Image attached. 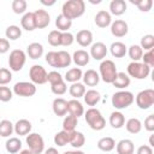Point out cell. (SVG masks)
Segmentation results:
<instances>
[{
    "label": "cell",
    "mask_w": 154,
    "mask_h": 154,
    "mask_svg": "<svg viewBox=\"0 0 154 154\" xmlns=\"http://www.w3.org/2000/svg\"><path fill=\"white\" fill-rule=\"evenodd\" d=\"M26 54L30 59H38L43 54V46L38 42H32L26 47Z\"/></svg>",
    "instance_id": "cell-24"
},
{
    "label": "cell",
    "mask_w": 154,
    "mask_h": 154,
    "mask_svg": "<svg viewBox=\"0 0 154 154\" xmlns=\"http://www.w3.org/2000/svg\"><path fill=\"white\" fill-rule=\"evenodd\" d=\"M128 76L135 79H144L150 73V67L141 61H131L128 65Z\"/></svg>",
    "instance_id": "cell-5"
},
{
    "label": "cell",
    "mask_w": 154,
    "mask_h": 154,
    "mask_svg": "<svg viewBox=\"0 0 154 154\" xmlns=\"http://www.w3.org/2000/svg\"><path fill=\"white\" fill-rule=\"evenodd\" d=\"M97 148L102 152H111L116 148V141L109 136L102 137L97 141Z\"/></svg>",
    "instance_id": "cell-32"
},
{
    "label": "cell",
    "mask_w": 154,
    "mask_h": 154,
    "mask_svg": "<svg viewBox=\"0 0 154 154\" xmlns=\"http://www.w3.org/2000/svg\"><path fill=\"white\" fill-rule=\"evenodd\" d=\"M83 99H84V102L88 105V106H95L100 100H101V95L97 90L95 89H89L84 93L83 95Z\"/></svg>",
    "instance_id": "cell-28"
},
{
    "label": "cell",
    "mask_w": 154,
    "mask_h": 154,
    "mask_svg": "<svg viewBox=\"0 0 154 154\" xmlns=\"http://www.w3.org/2000/svg\"><path fill=\"white\" fill-rule=\"evenodd\" d=\"M35 14V23H36V29H45L48 26L51 22L49 13L46 10H36L34 12Z\"/></svg>",
    "instance_id": "cell-13"
},
{
    "label": "cell",
    "mask_w": 154,
    "mask_h": 154,
    "mask_svg": "<svg viewBox=\"0 0 154 154\" xmlns=\"http://www.w3.org/2000/svg\"><path fill=\"white\" fill-rule=\"evenodd\" d=\"M12 96H13V91L8 87H5V85L0 87V101L7 102L12 99Z\"/></svg>",
    "instance_id": "cell-48"
},
{
    "label": "cell",
    "mask_w": 154,
    "mask_h": 154,
    "mask_svg": "<svg viewBox=\"0 0 154 154\" xmlns=\"http://www.w3.org/2000/svg\"><path fill=\"white\" fill-rule=\"evenodd\" d=\"M51 90H52V93L55 94V95H64V94L66 93V90H67L66 82H65V81H61V82H59V83H57V84L51 85Z\"/></svg>",
    "instance_id": "cell-47"
},
{
    "label": "cell",
    "mask_w": 154,
    "mask_h": 154,
    "mask_svg": "<svg viewBox=\"0 0 154 154\" xmlns=\"http://www.w3.org/2000/svg\"><path fill=\"white\" fill-rule=\"evenodd\" d=\"M137 154H153V148L147 146V144H143V146L138 147Z\"/></svg>",
    "instance_id": "cell-55"
},
{
    "label": "cell",
    "mask_w": 154,
    "mask_h": 154,
    "mask_svg": "<svg viewBox=\"0 0 154 154\" xmlns=\"http://www.w3.org/2000/svg\"><path fill=\"white\" fill-rule=\"evenodd\" d=\"M61 81H64V78H63V76L58 71H51V72H48V75H47V82H49L51 85L57 84V83H59Z\"/></svg>",
    "instance_id": "cell-50"
},
{
    "label": "cell",
    "mask_w": 154,
    "mask_h": 154,
    "mask_svg": "<svg viewBox=\"0 0 154 154\" xmlns=\"http://www.w3.org/2000/svg\"><path fill=\"white\" fill-rule=\"evenodd\" d=\"M5 148H6L7 153L16 154V153L20 152V149H22V141L18 137H10L5 143Z\"/></svg>",
    "instance_id": "cell-30"
},
{
    "label": "cell",
    "mask_w": 154,
    "mask_h": 154,
    "mask_svg": "<svg viewBox=\"0 0 154 154\" xmlns=\"http://www.w3.org/2000/svg\"><path fill=\"white\" fill-rule=\"evenodd\" d=\"M129 31L128 23L123 19H116L111 23V32L116 37H124Z\"/></svg>",
    "instance_id": "cell-11"
},
{
    "label": "cell",
    "mask_w": 154,
    "mask_h": 154,
    "mask_svg": "<svg viewBox=\"0 0 154 154\" xmlns=\"http://www.w3.org/2000/svg\"><path fill=\"white\" fill-rule=\"evenodd\" d=\"M69 93H70V95H71L73 99H77V100H78L79 97H82V96L84 95V93H85V87H84V84L81 83V82L71 83L70 89H69Z\"/></svg>",
    "instance_id": "cell-35"
},
{
    "label": "cell",
    "mask_w": 154,
    "mask_h": 154,
    "mask_svg": "<svg viewBox=\"0 0 154 154\" xmlns=\"http://www.w3.org/2000/svg\"><path fill=\"white\" fill-rule=\"evenodd\" d=\"M144 129L149 132L154 131V114H149L144 119Z\"/></svg>",
    "instance_id": "cell-53"
},
{
    "label": "cell",
    "mask_w": 154,
    "mask_h": 154,
    "mask_svg": "<svg viewBox=\"0 0 154 154\" xmlns=\"http://www.w3.org/2000/svg\"><path fill=\"white\" fill-rule=\"evenodd\" d=\"M72 63V58L66 51H58L57 52V66L58 69H65L69 67Z\"/></svg>",
    "instance_id": "cell-23"
},
{
    "label": "cell",
    "mask_w": 154,
    "mask_h": 154,
    "mask_svg": "<svg viewBox=\"0 0 154 154\" xmlns=\"http://www.w3.org/2000/svg\"><path fill=\"white\" fill-rule=\"evenodd\" d=\"M94 20H95L96 26H99V28H107L112 23V17H111V13L109 12H107L105 10H100L95 14Z\"/></svg>",
    "instance_id": "cell-15"
},
{
    "label": "cell",
    "mask_w": 154,
    "mask_h": 154,
    "mask_svg": "<svg viewBox=\"0 0 154 154\" xmlns=\"http://www.w3.org/2000/svg\"><path fill=\"white\" fill-rule=\"evenodd\" d=\"M12 81V72L8 69L0 67V85H6Z\"/></svg>",
    "instance_id": "cell-46"
},
{
    "label": "cell",
    "mask_w": 154,
    "mask_h": 154,
    "mask_svg": "<svg viewBox=\"0 0 154 154\" xmlns=\"http://www.w3.org/2000/svg\"><path fill=\"white\" fill-rule=\"evenodd\" d=\"M77 120L78 118L72 116V114H69L64 118L63 120V130L67 131V132H71V131H75L76 130V126H77Z\"/></svg>",
    "instance_id": "cell-37"
},
{
    "label": "cell",
    "mask_w": 154,
    "mask_h": 154,
    "mask_svg": "<svg viewBox=\"0 0 154 154\" xmlns=\"http://www.w3.org/2000/svg\"><path fill=\"white\" fill-rule=\"evenodd\" d=\"M41 4H42V5H46V6H52V5L55 4V1H54V0H52V1H45V0H41Z\"/></svg>",
    "instance_id": "cell-57"
},
{
    "label": "cell",
    "mask_w": 154,
    "mask_h": 154,
    "mask_svg": "<svg viewBox=\"0 0 154 154\" xmlns=\"http://www.w3.org/2000/svg\"><path fill=\"white\" fill-rule=\"evenodd\" d=\"M85 143V137L84 135L81 132V131H71L70 132V144L76 148V149H79L84 146Z\"/></svg>",
    "instance_id": "cell-26"
},
{
    "label": "cell",
    "mask_w": 154,
    "mask_h": 154,
    "mask_svg": "<svg viewBox=\"0 0 154 154\" xmlns=\"http://www.w3.org/2000/svg\"><path fill=\"white\" fill-rule=\"evenodd\" d=\"M124 125L126 128V131L130 134H134V135L138 134L142 130V123L138 118H130Z\"/></svg>",
    "instance_id": "cell-36"
},
{
    "label": "cell",
    "mask_w": 154,
    "mask_h": 154,
    "mask_svg": "<svg viewBox=\"0 0 154 154\" xmlns=\"http://www.w3.org/2000/svg\"><path fill=\"white\" fill-rule=\"evenodd\" d=\"M142 60H143L142 61L143 64L148 65L149 67H153L154 66V48L150 49V51H148L147 53H144L142 55Z\"/></svg>",
    "instance_id": "cell-51"
},
{
    "label": "cell",
    "mask_w": 154,
    "mask_h": 154,
    "mask_svg": "<svg viewBox=\"0 0 154 154\" xmlns=\"http://www.w3.org/2000/svg\"><path fill=\"white\" fill-rule=\"evenodd\" d=\"M140 47L144 51H150L154 48V36L148 34V35H144L142 38H141V45Z\"/></svg>",
    "instance_id": "cell-44"
},
{
    "label": "cell",
    "mask_w": 154,
    "mask_h": 154,
    "mask_svg": "<svg viewBox=\"0 0 154 154\" xmlns=\"http://www.w3.org/2000/svg\"><path fill=\"white\" fill-rule=\"evenodd\" d=\"M109 124H111V126L114 128V129H120V128H123L124 124H125V117H124V114H123L122 112H119V111L112 112L111 116H109Z\"/></svg>",
    "instance_id": "cell-29"
},
{
    "label": "cell",
    "mask_w": 154,
    "mask_h": 154,
    "mask_svg": "<svg viewBox=\"0 0 154 154\" xmlns=\"http://www.w3.org/2000/svg\"><path fill=\"white\" fill-rule=\"evenodd\" d=\"M72 154H85V153H84V152H82V150H78V149H77V150H73V152H72Z\"/></svg>",
    "instance_id": "cell-60"
},
{
    "label": "cell",
    "mask_w": 154,
    "mask_h": 154,
    "mask_svg": "<svg viewBox=\"0 0 154 154\" xmlns=\"http://www.w3.org/2000/svg\"><path fill=\"white\" fill-rule=\"evenodd\" d=\"M154 103V90L153 89H144L140 91L136 96V105L141 109H148Z\"/></svg>",
    "instance_id": "cell-8"
},
{
    "label": "cell",
    "mask_w": 154,
    "mask_h": 154,
    "mask_svg": "<svg viewBox=\"0 0 154 154\" xmlns=\"http://www.w3.org/2000/svg\"><path fill=\"white\" fill-rule=\"evenodd\" d=\"M12 91L18 96L29 97L36 94V85L31 82H17L13 85Z\"/></svg>",
    "instance_id": "cell-10"
},
{
    "label": "cell",
    "mask_w": 154,
    "mask_h": 154,
    "mask_svg": "<svg viewBox=\"0 0 154 154\" xmlns=\"http://www.w3.org/2000/svg\"><path fill=\"white\" fill-rule=\"evenodd\" d=\"M109 51H111V54L114 58H123V57H125V54L128 52V48H126L125 43H123L120 41H116L111 45Z\"/></svg>",
    "instance_id": "cell-27"
},
{
    "label": "cell",
    "mask_w": 154,
    "mask_h": 154,
    "mask_svg": "<svg viewBox=\"0 0 154 154\" xmlns=\"http://www.w3.org/2000/svg\"><path fill=\"white\" fill-rule=\"evenodd\" d=\"M14 132L19 136H26L31 131V123L28 119H19L17 123L13 125Z\"/></svg>",
    "instance_id": "cell-19"
},
{
    "label": "cell",
    "mask_w": 154,
    "mask_h": 154,
    "mask_svg": "<svg viewBox=\"0 0 154 154\" xmlns=\"http://www.w3.org/2000/svg\"><path fill=\"white\" fill-rule=\"evenodd\" d=\"M54 143L58 147H64L67 143H70V132L61 130L54 135Z\"/></svg>",
    "instance_id": "cell-38"
},
{
    "label": "cell",
    "mask_w": 154,
    "mask_h": 154,
    "mask_svg": "<svg viewBox=\"0 0 154 154\" xmlns=\"http://www.w3.org/2000/svg\"><path fill=\"white\" fill-rule=\"evenodd\" d=\"M75 41V36L69 32V31H65V32H61V37H60V46H71Z\"/></svg>",
    "instance_id": "cell-49"
},
{
    "label": "cell",
    "mask_w": 154,
    "mask_h": 154,
    "mask_svg": "<svg viewBox=\"0 0 154 154\" xmlns=\"http://www.w3.org/2000/svg\"><path fill=\"white\" fill-rule=\"evenodd\" d=\"M126 11V2L124 0H112L109 4V12L114 16H122Z\"/></svg>",
    "instance_id": "cell-25"
},
{
    "label": "cell",
    "mask_w": 154,
    "mask_h": 154,
    "mask_svg": "<svg viewBox=\"0 0 154 154\" xmlns=\"http://www.w3.org/2000/svg\"><path fill=\"white\" fill-rule=\"evenodd\" d=\"M82 76H83V72L79 67H72L66 71L64 81L70 83H76V82H79V79H82Z\"/></svg>",
    "instance_id": "cell-33"
},
{
    "label": "cell",
    "mask_w": 154,
    "mask_h": 154,
    "mask_svg": "<svg viewBox=\"0 0 154 154\" xmlns=\"http://www.w3.org/2000/svg\"><path fill=\"white\" fill-rule=\"evenodd\" d=\"M116 149L118 154H134L135 147H134V142L129 138H124L120 140L117 144H116Z\"/></svg>",
    "instance_id": "cell-20"
},
{
    "label": "cell",
    "mask_w": 154,
    "mask_h": 154,
    "mask_svg": "<svg viewBox=\"0 0 154 154\" xmlns=\"http://www.w3.org/2000/svg\"><path fill=\"white\" fill-rule=\"evenodd\" d=\"M71 58H72V61L77 66H85V65H88V63L90 60L89 53L87 51H84V49H77V51H75V53H73V55Z\"/></svg>",
    "instance_id": "cell-17"
},
{
    "label": "cell",
    "mask_w": 154,
    "mask_h": 154,
    "mask_svg": "<svg viewBox=\"0 0 154 154\" xmlns=\"http://www.w3.org/2000/svg\"><path fill=\"white\" fill-rule=\"evenodd\" d=\"M75 40L77 41V43L81 46V47H88V46H91L93 45V34L90 30H87V29H82L77 32Z\"/></svg>",
    "instance_id": "cell-14"
},
{
    "label": "cell",
    "mask_w": 154,
    "mask_h": 154,
    "mask_svg": "<svg viewBox=\"0 0 154 154\" xmlns=\"http://www.w3.org/2000/svg\"><path fill=\"white\" fill-rule=\"evenodd\" d=\"M26 144L28 149L32 154H41L45 149L43 137L36 132H30L29 135H26Z\"/></svg>",
    "instance_id": "cell-7"
},
{
    "label": "cell",
    "mask_w": 154,
    "mask_h": 154,
    "mask_svg": "<svg viewBox=\"0 0 154 154\" xmlns=\"http://www.w3.org/2000/svg\"><path fill=\"white\" fill-rule=\"evenodd\" d=\"M112 84L118 89H125L126 87L130 85V77L125 72H118Z\"/></svg>",
    "instance_id": "cell-31"
},
{
    "label": "cell",
    "mask_w": 154,
    "mask_h": 154,
    "mask_svg": "<svg viewBox=\"0 0 154 154\" xmlns=\"http://www.w3.org/2000/svg\"><path fill=\"white\" fill-rule=\"evenodd\" d=\"M99 76H100V79H102L105 83H111L114 81L118 71H117V67H116V64L109 60V59H106V60H102L100 66H99Z\"/></svg>",
    "instance_id": "cell-3"
},
{
    "label": "cell",
    "mask_w": 154,
    "mask_h": 154,
    "mask_svg": "<svg viewBox=\"0 0 154 154\" xmlns=\"http://www.w3.org/2000/svg\"><path fill=\"white\" fill-rule=\"evenodd\" d=\"M45 154H59V152L54 148V147H51V148H48V149H46V152H45Z\"/></svg>",
    "instance_id": "cell-56"
},
{
    "label": "cell",
    "mask_w": 154,
    "mask_h": 154,
    "mask_svg": "<svg viewBox=\"0 0 154 154\" xmlns=\"http://www.w3.org/2000/svg\"><path fill=\"white\" fill-rule=\"evenodd\" d=\"M5 36H6L7 40L16 41L22 36V29L19 26H17V25H10V26L6 28Z\"/></svg>",
    "instance_id": "cell-39"
},
{
    "label": "cell",
    "mask_w": 154,
    "mask_h": 154,
    "mask_svg": "<svg viewBox=\"0 0 154 154\" xmlns=\"http://www.w3.org/2000/svg\"><path fill=\"white\" fill-rule=\"evenodd\" d=\"M46 61L48 65H51L52 67H55L57 66V52L54 51H51L46 54Z\"/></svg>",
    "instance_id": "cell-52"
},
{
    "label": "cell",
    "mask_w": 154,
    "mask_h": 154,
    "mask_svg": "<svg viewBox=\"0 0 154 154\" xmlns=\"http://www.w3.org/2000/svg\"><path fill=\"white\" fill-rule=\"evenodd\" d=\"M14 131L13 129V124L7 120H0V136L1 137H10V135H12V132Z\"/></svg>",
    "instance_id": "cell-41"
},
{
    "label": "cell",
    "mask_w": 154,
    "mask_h": 154,
    "mask_svg": "<svg viewBox=\"0 0 154 154\" xmlns=\"http://www.w3.org/2000/svg\"><path fill=\"white\" fill-rule=\"evenodd\" d=\"M149 147H154V135H150V137H149V144H148Z\"/></svg>",
    "instance_id": "cell-58"
},
{
    "label": "cell",
    "mask_w": 154,
    "mask_h": 154,
    "mask_svg": "<svg viewBox=\"0 0 154 154\" xmlns=\"http://www.w3.org/2000/svg\"><path fill=\"white\" fill-rule=\"evenodd\" d=\"M20 25L24 30L26 31H32L36 29V23H35V14L34 12H25L20 19Z\"/></svg>",
    "instance_id": "cell-21"
},
{
    "label": "cell",
    "mask_w": 154,
    "mask_h": 154,
    "mask_svg": "<svg viewBox=\"0 0 154 154\" xmlns=\"http://www.w3.org/2000/svg\"><path fill=\"white\" fill-rule=\"evenodd\" d=\"M19 154H32V153H31L29 149H23V150L19 152Z\"/></svg>",
    "instance_id": "cell-59"
},
{
    "label": "cell",
    "mask_w": 154,
    "mask_h": 154,
    "mask_svg": "<svg viewBox=\"0 0 154 154\" xmlns=\"http://www.w3.org/2000/svg\"><path fill=\"white\" fill-rule=\"evenodd\" d=\"M126 53L129 54V57L132 61H140L143 55V49L140 47V45H132L129 47Z\"/></svg>",
    "instance_id": "cell-40"
},
{
    "label": "cell",
    "mask_w": 154,
    "mask_h": 154,
    "mask_svg": "<svg viewBox=\"0 0 154 154\" xmlns=\"http://www.w3.org/2000/svg\"><path fill=\"white\" fill-rule=\"evenodd\" d=\"M67 112H69V114H72L77 118H79L81 116L84 114V107L77 99H72V100L67 101Z\"/></svg>",
    "instance_id": "cell-22"
},
{
    "label": "cell",
    "mask_w": 154,
    "mask_h": 154,
    "mask_svg": "<svg viewBox=\"0 0 154 154\" xmlns=\"http://www.w3.org/2000/svg\"><path fill=\"white\" fill-rule=\"evenodd\" d=\"M8 51H10V41L7 38L0 37V54L7 53Z\"/></svg>",
    "instance_id": "cell-54"
},
{
    "label": "cell",
    "mask_w": 154,
    "mask_h": 154,
    "mask_svg": "<svg viewBox=\"0 0 154 154\" xmlns=\"http://www.w3.org/2000/svg\"><path fill=\"white\" fill-rule=\"evenodd\" d=\"M63 154H72V152H71V150H67V152H65V153H63Z\"/></svg>",
    "instance_id": "cell-61"
},
{
    "label": "cell",
    "mask_w": 154,
    "mask_h": 154,
    "mask_svg": "<svg viewBox=\"0 0 154 154\" xmlns=\"http://www.w3.org/2000/svg\"><path fill=\"white\" fill-rule=\"evenodd\" d=\"M11 7H12V11L16 14H22V13H25L28 4H26L25 0H13Z\"/></svg>",
    "instance_id": "cell-43"
},
{
    "label": "cell",
    "mask_w": 154,
    "mask_h": 154,
    "mask_svg": "<svg viewBox=\"0 0 154 154\" xmlns=\"http://www.w3.org/2000/svg\"><path fill=\"white\" fill-rule=\"evenodd\" d=\"M89 55L95 60H103L107 55V47L103 42H95L90 47Z\"/></svg>",
    "instance_id": "cell-12"
},
{
    "label": "cell",
    "mask_w": 154,
    "mask_h": 154,
    "mask_svg": "<svg viewBox=\"0 0 154 154\" xmlns=\"http://www.w3.org/2000/svg\"><path fill=\"white\" fill-rule=\"evenodd\" d=\"M82 79H83V84L84 85H88V87H95L97 85V83L100 82V76L99 73L95 71V70H87L83 76H82Z\"/></svg>",
    "instance_id": "cell-18"
},
{
    "label": "cell",
    "mask_w": 154,
    "mask_h": 154,
    "mask_svg": "<svg viewBox=\"0 0 154 154\" xmlns=\"http://www.w3.org/2000/svg\"><path fill=\"white\" fill-rule=\"evenodd\" d=\"M47 75H48V72L41 65H32L30 67V70H29L30 81L35 85L36 84H45V83H47Z\"/></svg>",
    "instance_id": "cell-9"
},
{
    "label": "cell",
    "mask_w": 154,
    "mask_h": 154,
    "mask_svg": "<svg viewBox=\"0 0 154 154\" xmlns=\"http://www.w3.org/2000/svg\"><path fill=\"white\" fill-rule=\"evenodd\" d=\"M52 109H53L54 114L58 116V117L66 116V113H67V101L63 97L54 99L53 103H52Z\"/></svg>",
    "instance_id": "cell-16"
},
{
    "label": "cell",
    "mask_w": 154,
    "mask_h": 154,
    "mask_svg": "<svg viewBox=\"0 0 154 154\" xmlns=\"http://www.w3.org/2000/svg\"><path fill=\"white\" fill-rule=\"evenodd\" d=\"M85 11V4L83 0H67L63 4L61 14L70 20L79 18Z\"/></svg>",
    "instance_id": "cell-1"
},
{
    "label": "cell",
    "mask_w": 154,
    "mask_h": 154,
    "mask_svg": "<svg viewBox=\"0 0 154 154\" xmlns=\"http://www.w3.org/2000/svg\"><path fill=\"white\" fill-rule=\"evenodd\" d=\"M130 2L136 5L141 12H149L153 6V0H130Z\"/></svg>",
    "instance_id": "cell-42"
},
{
    "label": "cell",
    "mask_w": 154,
    "mask_h": 154,
    "mask_svg": "<svg viewBox=\"0 0 154 154\" xmlns=\"http://www.w3.org/2000/svg\"><path fill=\"white\" fill-rule=\"evenodd\" d=\"M84 118H85L87 124L93 130L100 131L106 126V119L103 118V116L97 108L90 107L89 109H87V112L84 113Z\"/></svg>",
    "instance_id": "cell-2"
},
{
    "label": "cell",
    "mask_w": 154,
    "mask_h": 154,
    "mask_svg": "<svg viewBox=\"0 0 154 154\" xmlns=\"http://www.w3.org/2000/svg\"><path fill=\"white\" fill-rule=\"evenodd\" d=\"M71 25H72V20H70L69 18L63 16L61 13L57 16V18H55V26L58 28V31L65 32V31H67L71 28Z\"/></svg>",
    "instance_id": "cell-34"
},
{
    "label": "cell",
    "mask_w": 154,
    "mask_h": 154,
    "mask_svg": "<svg viewBox=\"0 0 154 154\" xmlns=\"http://www.w3.org/2000/svg\"><path fill=\"white\" fill-rule=\"evenodd\" d=\"M60 37H61V32L58 31V30H52L48 36H47V41L51 46L53 47H57V46H60Z\"/></svg>",
    "instance_id": "cell-45"
},
{
    "label": "cell",
    "mask_w": 154,
    "mask_h": 154,
    "mask_svg": "<svg viewBox=\"0 0 154 154\" xmlns=\"http://www.w3.org/2000/svg\"><path fill=\"white\" fill-rule=\"evenodd\" d=\"M135 101V96L131 91L128 90H119L112 95V105L117 109L128 108Z\"/></svg>",
    "instance_id": "cell-4"
},
{
    "label": "cell",
    "mask_w": 154,
    "mask_h": 154,
    "mask_svg": "<svg viewBox=\"0 0 154 154\" xmlns=\"http://www.w3.org/2000/svg\"><path fill=\"white\" fill-rule=\"evenodd\" d=\"M26 61V54L22 49H13L8 57V66L12 71H20Z\"/></svg>",
    "instance_id": "cell-6"
}]
</instances>
